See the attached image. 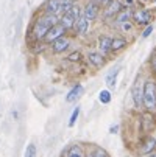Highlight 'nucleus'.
Instances as JSON below:
<instances>
[{"mask_svg": "<svg viewBox=\"0 0 156 157\" xmlns=\"http://www.w3.org/2000/svg\"><path fill=\"white\" fill-rule=\"evenodd\" d=\"M59 22L58 16H52V14H44L42 17H39L36 20V24L33 27V37L36 40H42V39H46L47 33L50 31V28L53 25H56Z\"/></svg>", "mask_w": 156, "mask_h": 157, "instance_id": "f257e3e1", "label": "nucleus"}, {"mask_svg": "<svg viewBox=\"0 0 156 157\" xmlns=\"http://www.w3.org/2000/svg\"><path fill=\"white\" fill-rule=\"evenodd\" d=\"M144 106L150 110L156 109V82L151 79L144 82Z\"/></svg>", "mask_w": 156, "mask_h": 157, "instance_id": "f03ea898", "label": "nucleus"}, {"mask_svg": "<svg viewBox=\"0 0 156 157\" xmlns=\"http://www.w3.org/2000/svg\"><path fill=\"white\" fill-rule=\"evenodd\" d=\"M131 97H133V101H134V104L138 107H141L144 104V82L141 81V78H138L134 86H133Z\"/></svg>", "mask_w": 156, "mask_h": 157, "instance_id": "7ed1b4c3", "label": "nucleus"}, {"mask_svg": "<svg viewBox=\"0 0 156 157\" xmlns=\"http://www.w3.org/2000/svg\"><path fill=\"white\" fill-rule=\"evenodd\" d=\"M100 14V5L97 2H94V0H91V2H87L86 6L83 8V16L89 20V22H92L98 17Z\"/></svg>", "mask_w": 156, "mask_h": 157, "instance_id": "20e7f679", "label": "nucleus"}, {"mask_svg": "<svg viewBox=\"0 0 156 157\" xmlns=\"http://www.w3.org/2000/svg\"><path fill=\"white\" fill-rule=\"evenodd\" d=\"M66 31H67V30H66V28L59 24V22H58L56 25H53V27L50 28V31L47 33V36H46V39H44V40H46L47 44H53L56 39L62 37V36L66 34Z\"/></svg>", "mask_w": 156, "mask_h": 157, "instance_id": "39448f33", "label": "nucleus"}, {"mask_svg": "<svg viewBox=\"0 0 156 157\" xmlns=\"http://www.w3.org/2000/svg\"><path fill=\"white\" fill-rule=\"evenodd\" d=\"M153 16L148 10H138L133 13V20L136 22L138 25H150Z\"/></svg>", "mask_w": 156, "mask_h": 157, "instance_id": "423d86ee", "label": "nucleus"}, {"mask_svg": "<svg viewBox=\"0 0 156 157\" xmlns=\"http://www.w3.org/2000/svg\"><path fill=\"white\" fill-rule=\"evenodd\" d=\"M123 10V5L120 0H113L108 6H105V19H113L117 17L119 13Z\"/></svg>", "mask_w": 156, "mask_h": 157, "instance_id": "0eeeda50", "label": "nucleus"}, {"mask_svg": "<svg viewBox=\"0 0 156 157\" xmlns=\"http://www.w3.org/2000/svg\"><path fill=\"white\" fill-rule=\"evenodd\" d=\"M69 45H70V40L66 37V36H62V37L56 39V40L52 44V52L56 53V55H59V53H62V52L67 50Z\"/></svg>", "mask_w": 156, "mask_h": 157, "instance_id": "6e6552de", "label": "nucleus"}, {"mask_svg": "<svg viewBox=\"0 0 156 157\" xmlns=\"http://www.w3.org/2000/svg\"><path fill=\"white\" fill-rule=\"evenodd\" d=\"M98 52L103 55H108L109 52H113V37L100 36L98 37Z\"/></svg>", "mask_w": 156, "mask_h": 157, "instance_id": "1a4fd4ad", "label": "nucleus"}, {"mask_svg": "<svg viewBox=\"0 0 156 157\" xmlns=\"http://www.w3.org/2000/svg\"><path fill=\"white\" fill-rule=\"evenodd\" d=\"M156 148V137H145L141 148H139V152L141 154H151Z\"/></svg>", "mask_w": 156, "mask_h": 157, "instance_id": "9d476101", "label": "nucleus"}, {"mask_svg": "<svg viewBox=\"0 0 156 157\" xmlns=\"http://www.w3.org/2000/svg\"><path fill=\"white\" fill-rule=\"evenodd\" d=\"M83 92H84V89H83V86L81 84H77V86H74L70 90L67 92V95H66V101L67 103H75L81 95H83Z\"/></svg>", "mask_w": 156, "mask_h": 157, "instance_id": "9b49d317", "label": "nucleus"}, {"mask_svg": "<svg viewBox=\"0 0 156 157\" xmlns=\"http://www.w3.org/2000/svg\"><path fill=\"white\" fill-rule=\"evenodd\" d=\"M46 14L61 16V0H47L46 3Z\"/></svg>", "mask_w": 156, "mask_h": 157, "instance_id": "f8f14e48", "label": "nucleus"}, {"mask_svg": "<svg viewBox=\"0 0 156 157\" xmlns=\"http://www.w3.org/2000/svg\"><path fill=\"white\" fill-rule=\"evenodd\" d=\"M87 61H89V64L94 65V67H102L105 64V55L100 53V52H89Z\"/></svg>", "mask_w": 156, "mask_h": 157, "instance_id": "ddd939ff", "label": "nucleus"}, {"mask_svg": "<svg viewBox=\"0 0 156 157\" xmlns=\"http://www.w3.org/2000/svg\"><path fill=\"white\" fill-rule=\"evenodd\" d=\"M75 22H77V19H75L70 13H66V14L59 16V24H61L66 30H72V28L75 27Z\"/></svg>", "mask_w": 156, "mask_h": 157, "instance_id": "4468645a", "label": "nucleus"}, {"mask_svg": "<svg viewBox=\"0 0 156 157\" xmlns=\"http://www.w3.org/2000/svg\"><path fill=\"white\" fill-rule=\"evenodd\" d=\"M74 30H75L77 34H84V33H87V30H89V20H87L84 16H81L80 19H77Z\"/></svg>", "mask_w": 156, "mask_h": 157, "instance_id": "2eb2a0df", "label": "nucleus"}, {"mask_svg": "<svg viewBox=\"0 0 156 157\" xmlns=\"http://www.w3.org/2000/svg\"><path fill=\"white\" fill-rule=\"evenodd\" d=\"M66 157H86V154H84L83 146H80V145H70L69 149H67Z\"/></svg>", "mask_w": 156, "mask_h": 157, "instance_id": "dca6fc26", "label": "nucleus"}, {"mask_svg": "<svg viewBox=\"0 0 156 157\" xmlns=\"http://www.w3.org/2000/svg\"><path fill=\"white\" fill-rule=\"evenodd\" d=\"M119 72H120V67H116V69H113V70L108 73V76H106V86H108L109 89H113V87L116 86Z\"/></svg>", "mask_w": 156, "mask_h": 157, "instance_id": "f3484780", "label": "nucleus"}, {"mask_svg": "<svg viewBox=\"0 0 156 157\" xmlns=\"http://www.w3.org/2000/svg\"><path fill=\"white\" fill-rule=\"evenodd\" d=\"M131 19H133V13H131L130 10H125V8H123V10L119 13V16L116 17L117 24H120V25H122V24H125V22H130Z\"/></svg>", "mask_w": 156, "mask_h": 157, "instance_id": "a211bd4d", "label": "nucleus"}, {"mask_svg": "<svg viewBox=\"0 0 156 157\" xmlns=\"http://www.w3.org/2000/svg\"><path fill=\"white\" fill-rule=\"evenodd\" d=\"M126 47V39L125 37H113V52H119Z\"/></svg>", "mask_w": 156, "mask_h": 157, "instance_id": "6ab92c4d", "label": "nucleus"}, {"mask_svg": "<svg viewBox=\"0 0 156 157\" xmlns=\"http://www.w3.org/2000/svg\"><path fill=\"white\" fill-rule=\"evenodd\" d=\"M98 101L102 104H109L111 103V92L108 90V89H103V90L98 94Z\"/></svg>", "mask_w": 156, "mask_h": 157, "instance_id": "aec40b11", "label": "nucleus"}, {"mask_svg": "<svg viewBox=\"0 0 156 157\" xmlns=\"http://www.w3.org/2000/svg\"><path fill=\"white\" fill-rule=\"evenodd\" d=\"M80 106H77L74 110H72V115H70V118H69V126L72 128L74 124H75V121H77V118H78V115H80Z\"/></svg>", "mask_w": 156, "mask_h": 157, "instance_id": "412c9836", "label": "nucleus"}, {"mask_svg": "<svg viewBox=\"0 0 156 157\" xmlns=\"http://www.w3.org/2000/svg\"><path fill=\"white\" fill-rule=\"evenodd\" d=\"M24 157H36V146L33 143H30L27 146V151H25V155Z\"/></svg>", "mask_w": 156, "mask_h": 157, "instance_id": "4be33fe9", "label": "nucleus"}, {"mask_svg": "<svg viewBox=\"0 0 156 157\" xmlns=\"http://www.w3.org/2000/svg\"><path fill=\"white\" fill-rule=\"evenodd\" d=\"M91 157H108V154H106V151H103L102 148H97V149L91 154Z\"/></svg>", "mask_w": 156, "mask_h": 157, "instance_id": "5701e85b", "label": "nucleus"}, {"mask_svg": "<svg viewBox=\"0 0 156 157\" xmlns=\"http://www.w3.org/2000/svg\"><path fill=\"white\" fill-rule=\"evenodd\" d=\"M151 31H153V25H147V28L142 31V37H144V39L148 37V36L151 34Z\"/></svg>", "mask_w": 156, "mask_h": 157, "instance_id": "b1692460", "label": "nucleus"}, {"mask_svg": "<svg viewBox=\"0 0 156 157\" xmlns=\"http://www.w3.org/2000/svg\"><path fill=\"white\" fill-rule=\"evenodd\" d=\"M78 59H81V53L80 52H75L74 55L69 56V61H78Z\"/></svg>", "mask_w": 156, "mask_h": 157, "instance_id": "393cba45", "label": "nucleus"}, {"mask_svg": "<svg viewBox=\"0 0 156 157\" xmlns=\"http://www.w3.org/2000/svg\"><path fill=\"white\" fill-rule=\"evenodd\" d=\"M94 2H97L100 6H108L111 2H113V0H94Z\"/></svg>", "mask_w": 156, "mask_h": 157, "instance_id": "a878e982", "label": "nucleus"}, {"mask_svg": "<svg viewBox=\"0 0 156 157\" xmlns=\"http://www.w3.org/2000/svg\"><path fill=\"white\" fill-rule=\"evenodd\" d=\"M151 69L156 73V53H153V56H151Z\"/></svg>", "mask_w": 156, "mask_h": 157, "instance_id": "bb28decb", "label": "nucleus"}, {"mask_svg": "<svg viewBox=\"0 0 156 157\" xmlns=\"http://www.w3.org/2000/svg\"><path fill=\"white\" fill-rule=\"evenodd\" d=\"M122 30L123 31H130L131 30V22H125V24H122Z\"/></svg>", "mask_w": 156, "mask_h": 157, "instance_id": "cd10ccee", "label": "nucleus"}, {"mask_svg": "<svg viewBox=\"0 0 156 157\" xmlns=\"http://www.w3.org/2000/svg\"><path fill=\"white\" fill-rule=\"evenodd\" d=\"M125 3H126V6H133L134 5V0H125Z\"/></svg>", "mask_w": 156, "mask_h": 157, "instance_id": "c85d7f7f", "label": "nucleus"}, {"mask_svg": "<svg viewBox=\"0 0 156 157\" xmlns=\"http://www.w3.org/2000/svg\"><path fill=\"white\" fill-rule=\"evenodd\" d=\"M145 157H156V152H151V154H148V155H145Z\"/></svg>", "mask_w": 156, "mask_h": 157, "instance_id": "c756f323", "label": "nucleus"}, {"mask_svg": "<svg viewBox=\"0 0 156 157\" xmlns=\"http://www.w3.org/2000/svg\"><path fill=\"white\" fill-rule=\"evenodd\" d=\"M141 2H142V3H145V2H148V0H141Z\"/></svg>", "mask_w": 156, "mask_h": 157, "instance_id": "7c9ffc66", "label": "nucleus"}, {"mask_svg": "<svg viewBox=\"0 0 156 157\" xmlns=\"http://www.w3.org/2000/svg\"><path fill=\"white\" fill-rule=\"evenodd\" d=\"M72 2H74V3H75V2H77V0H72Z\"/></svg>", "mask_w": 156, "mask_h": 157, "instance_id": "2f4dec72", "label": "nucleus"}]
</instances>
